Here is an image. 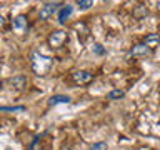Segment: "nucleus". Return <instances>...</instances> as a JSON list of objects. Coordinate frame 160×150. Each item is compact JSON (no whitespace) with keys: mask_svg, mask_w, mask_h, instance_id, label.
Returning a JSON list of instances; mask_svg holds the SVG:
<instances>
[{"mask_svg":"<svg viewBox=\"0 0 160 150\" xmlns=\"http://www.w3.org/2000/svg\"><path fill=\"white\" fill-rule=\"evenodd\" d=\"M52 63H53V60L50 57H45V55L38 53V52L32 53V67H33V70L38 75H45V73H47L50 70V67H52Z\"/></svg>","mask_w":160,"mask_h":150,"instance_id":"f257e3e1","label":"nucleus"},{"mask_svg":"<svg viewBox=\"0 0 160 150\" xmlns=\"http://www.w3.org/2000/svg\"><path fill=\"white\" fill-rule=\"evenodd\" d=\"M67 42H68V35H67V32H62V30H58V32H52V33H50V37H48V43L52 45L53 48L63 47Z\"/></svg>","mask_w":160,"mask_h":150,"instance_id":"f03ea898","label":"nucleus"},{"mask_svg":"<svg viewBox=\"0 0 160 150\" xmlns=\"http://www.w3.org/2000/svg\"><path fill=\"white\" fill-rule=\"evenodd\" d=\"M60 8V3L58 2H47V3H43L42 7H40V18L42 20H47L50 18L53 13H57V10Z\"/></svg>","mask_w":160,"mask_h":150,"instance_id":"7ed1b4c3","label":"nucleus"},{"mask_svg":"<svg viewBox=\"0 0 160 150\" xmlns=\"http://www.w3.org/2000/svg\"><path fill=\"white\" fill-rule=\"evenodd\" d=\"M72 12H73V7H72L70 3L62 5V7H60V8L57 10V20H58V23H60V25H63V23L70 18Z\"/></svg>","mask_w":160,"mask_h":150,"instance_id":"20e7f679","label":"nucleus"},{"mask_svg":"<svg viewBox=\"0 0 160 150\" xmlns=\"http://www.w3.org/2000/svg\"><path fill=\"white\" fill-rule=\"evenodd\" d=\"M12 28L15 30V32H18V33H23L25 30L28 28L27 17H25V15H18V17H15L12 20Z\"/></svg>","mask_w":160,"mask_h":150,"instance_id":"39448f33","label":"nucleus"},{"mask_svg":"<svg viewBox=\"0 0 160 150\" xmlns=\"http://www.w3.org/2000/svg\"><path fill=\"white\" fill-rule=\"evenodd\" d=\"M72 78L75 83H88L93 80V73L85 72V70H77V72L72 73Z\"/></svg>","mask_w":160,"mask_h":150,"instance_id":"423d86ee","label":"nucleus"},{"mask_svg":"<svg viewBox=\"0 0 160 150\" xmlns=\"http://www.w3.org/2000/svg\"><path fill=\"white\" fill-rule=\"evenodd\" d=\"M150 52H152V50H150L143 42H140V43H135L133 47L130 48L128 55H133V57H143V55H148Z\"/></svg>","mask_w":160,"mask_h":150,"instance_id":"0eeeda50","label":"nucleus"},{"mask_svg":"<svg viewBox=\"0 0 160 150\" xmlns=\"http://www.w3.org/2000/svg\"><path fill=\"white\" fill-rule=\"evenodd\" d=\"M58 103H70V97L67 95H53L48 98V105H58Z\"/></svg>","mask_w":160,"mask_h":150,"instance_id":"6e6552de","label":"nucleus"},{"mask_svg":"<svg viewBox=\"0 0 160 150\" xmlns=\"http://www.w3.org/2000/svg\"><path fill=\"white\" fill-rule=\"evenodd\" d=\"M157 42H158V35H157V33H150L148 37H145V40H143V43L147 45L150 50H152L155 45H157Z\"/></svg>","mask_w":160,"mask_h":150,"instance_id":"1a4fd4ad","label":"nucleus"},{"mask_svg":"<svg viewBox=\"0 0 160 150\" xmlns=\"http://www.w3.org/2000/svg\"><path fill=\"white\" fill-rule=\"evenodd\" d=\"M123 95H125L123 90L115 88V90H112V92H108V93H107V98H108V100H118V98H122Z\"/></svg>","mask_w":160,"mask_h":150,"instance_id":"9d476101","label":"nucleus"},{"mask_svg":"<svg viewBox=\"0 0 160 150\" xmlns=\"http://www.w3.org/2000/svg\"><path fill=\"white\" fill-rule=\"evenodd\" d=\"M23 105H17V107H0V112H23Z\"/></svg>","mask_w":160,"mask_h":150,"instance_id":"9b49d317","label":"nucleus"},{"mask_svg":"<svg viewBox=\"0 0 160 150\" xmlns=\"http://www.w3.org/2000/svg\"><path fill=\"white\" fill-rule=\"evenodd\" d=\"M92 5H93V2H92V0H78V2H77V7L78 8H90V7H92Z\"/></svg>","mask_w":160,"mask_h":150,"instance_id":"f8f14e48","label":"nucleus"},{"mask_svg":"<svg viewBox=\"0 0 160 150\" xmlns=\"http://www.w3.org/2000/svg\"><path fill=\"white\" fill-rule=\"evenodd\" d=\"M107 148L108 147H107V143H105V142H97V143H93L88 150H107Z\"/></svg>","mask_w":160,"mask_h":150,"instance_id":"ddd939ff","label":"nucleus"},{"mask_svg":"<svg viewBox=\"0 0 160 150\" xmlns=\"http://www.w3.org/2000/svg\"><path fill=\"white\" fill-rule=\"evenodd\" d=\"M93 52L97 53V55H103L105 53V48H102V45H100V43H95L93 45Z\"/></svg>","mask_w":160,"mask_h":150,"instance_id":"4468645a","label":"nucleus"},{"mask_svg":"<svg viewBox=\"0 0 160 150\" xmlns=\"http://www.w3.org/2000/svg\"><path fill=\"white\" fill-rule=\"evenodd\" d=\"M3 25H5V20H3V17H0V28H2Z\"/></svg>","mask_w":160,"mask_h":150,"instance_id":"2eb2a0df","label":"nucleus"}]
</instances>
